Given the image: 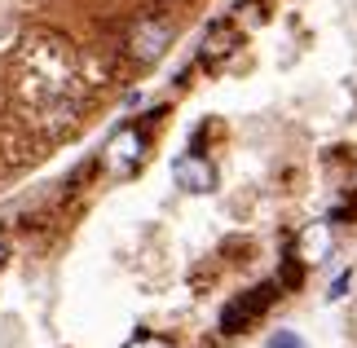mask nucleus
Returning a JSON list of instances; mask_svg holds the SVG:
<instances>
[{
  "mask_svg": "<svg viewBox=\"0 0 357 348\" xmlns=\"http://www.w3.org/2000/svg\"><path fill=\"white\" fill-rule=\"evenodd\" d=\"M168 36H172V31H168L163 22H146L142 31L132 36V58H137V62H150V58H159V53L168 49Z\"/></svg>",
  "mask_w": 357,
  "mask_h": 348,
  "instance_id": "obj_3",
  "label": "nucleus"
},
{
  "mask_svg": "<svg viewBox=\"0 0 357 348\" xmlns=\"http://www.w3.org/2000/svg\"><path fill=\"white\" fill-rule=\"evenodd\" d=\"M273 296H278V287H273V282L252 287V291H243V296H234V300L221 309V331H225V335H238V331H247V322L265 313L269 304H273Z\"/></svg>",
  "mask_w": 357,
  "mask_h": 348,
  "instance_id": "obj_1",
  "label": "nucleus"
},
{
  "mask_svg": "<svg viewBox=\"0 0 357 348\" xmlns=\"http://www.w3.org/2000/svg\"><path fill=\"white\" fill-rule=\"evenodd\" d=\"M128 348H168V344H163V340H150V335H142V340H132Z\"/></svg>",
  "mask_w": 357,
  "mask_h": 348,
  "instance_id": "obj_6",
  "label": "nucleus"
},
{
  "mask_svg": "<svg viewBox=\"0 0 357 348\" xmlns=\"http://www.w3.org/2000/svg\"><path fill=\"white\" fill-rule=\"evenodd\" d=\"M349 282H353V269H344V273L335 278L331 291H326V300H344V296H349Z\"/></svg>",
  "mask_w": 357,
  "mask_h": 348,
  "instance_id": "obj_5",
  "label": "nucleus"
},
{
  "mask_svg": "<svg viewBox=\"0 0 357 348\" xmlns=\"http://www.w3.org/2000/svg\"><path fill=\"white\" fill-rule=\"evenodd\" d=\"M172 176H176V186H181V190H195V194H208L216 186L212 163H203L199 155H181V159L172 163Z\"/></svg>",
  "mask_w": 357,
  "mask_h": 348,
  "instance_id": "obj_2",
  "label": "nucleus"
},
{
  "mask_svg": "<svg viewBox=\"0 0 357 348\" xmlns=\"http://www.w3.org/2000/svg\"><path fill=\"white\" fill-rule=\"evenodd\" d=\"M265 348H309V344L300 340L296 331H273V335L265 340Z\"/></svg>",
  "mask_w": 357,
  "mask_h": 348,
  "instance_id": "obj_4",
  "label": "nucleus"
}]
</instances>
